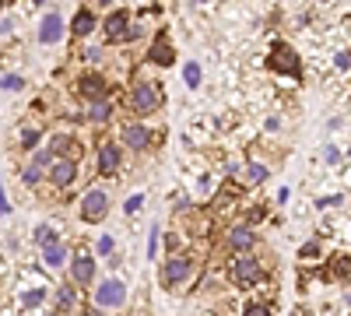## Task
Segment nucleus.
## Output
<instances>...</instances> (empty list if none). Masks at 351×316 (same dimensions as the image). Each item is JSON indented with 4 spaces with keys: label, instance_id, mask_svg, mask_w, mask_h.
I'll return each mask as SVG.
<instances>
[{
    "label": "nucleus",
    "instance_id": "nucleus-22",
    "mask_svg": "<svg viewBox=\"0 0 351 316\" xmlns=\"http://www.w3.org/2000/svg\"><path fill=\"white\" fill-rule=\"evenodd\" d=\"M67 260H71V246L64 239L49 250H43V271H60V267H67Z\"/></svg>",
    "mask_w": 351,
    "mask_h": 316
},
{
    "label": "nucleus",
    "instance_id": "nucleus-38",
    "mask_svg": "<svg viewBox=\"0 0 351 316\" xmlns=\"http://www.w3.org/2000/svg\"><path fill=\"white\" fill-rule=\"evenodd\" d=\"M141 36H144V21H137V18H134V21H130V28H127V39H123V46H127V42H137Z\"/></svg>",
    "mask_w": 351,
    "mask_h": 316
},
{
    "label": "nucleus",
    "instance_id": "nucleus-37",
    "mask_svg": "<svg viewBox=\"0 0 351 316\" xmlns=\"http://www.w3.org/2000/svg\"><path fill=\"white\" fill-rule=\"evenodd\" d=\"M162 246V225H152V236H148V256H158Z\"/></svg>",
    "mask_w": 351,
    "mask_h": 316
},
{
    "label": "nucleus",
    "instance_id": "nucleus-4",
    "mask_svg": "<svg viewBox=\"0 0 351 316\" xmlns=\"http://www.w3.org/2000/svg\"><path fill=\"white\" fill-rule=\"evenodd\" d=\"M74 95H77L84 106L106 102V99H112V81H109L102 71H84V74H77V81H74Z\"/></svg>",
    "mask_w": 351,
    "mask_h": 316
},
{
    "label": "nucleus",
    "instance_id": "nucleus-18",
    "mask_svg": "<svg viewBox=\"0 0 351 316\" xmlns=\"http://www.w3.org/2000/svg\"><path fill=\"white\" fill-rule=\"evenodd\" d=\"M95 25H99V11H95V8H81V11L74 14V21H71V36H74L77 42H84L88 36L95 32Z\"/></svg>",
    "mask_w": 351,
    "mask_h": 316
},
{
    "label": "nucleus",
    "instance_id": "nucleus-13",
    "mask_svg": "<svg viewBox=\"0 0 351 316\" xmlns=\"http://www.w3.org/2000/svg\"><path fill=\"white\" fill-rule=\"evenodd\" d=\"M53 309L64 313V316H81V313H84V295H81L77 284H71V281L56 284V292H53Z\"/></svg>",
    "mask_w": 351,
    "mask_h": 316
},
{
    "label": "nucleus",
    "instance_id": "nucleus-31",
    "mask_svg": "<svg viewBox=\"0 0 351 316\" xmlns=\"http://www.w3.org/2000/svg\"><path fill=\"white\" fill-rule=\"evenodd\" d=\"M299 260H302V264H316V260H319V243H316V239H309V243L299 246Z\"/></svg>",
    "mask_w": 351,
    "mask_h": 316
},
{
    "label": "nucleus",
    "instance_id": "nucleus-35",
    "mask_svg": "<svg viewBox=\"0 0 351 316\" xmlns=\"http://www.w3.org/2000/svg\"><path fill=\"white\" fill-rule=\"evenodd\" d=\"M99 56H102V49H95V46H81L77 60H81V64H88V67H95V64H99Z\"/></svg>",
    "mask_w": 351,
    "mask_h": 316
},
{
    "label": "nucleus",
    "instance_id": "nucleus-14",
    "mask_svg": "<svg viewBox=\"0 0 351 316\" xmlns=\"http://www.w3.org/2000/svg\"><path fill=\"white\" fill-rule=\"evenodd\" d=\"M130 21H134V14H130L127 8H116V11L106 14V21H102V39H106L109 46H123Z\"/></svg>",
    "mask_w": 351,
    "mask_h": 316
},
{
    "label": "nucleus",
    "instance_id": "nucleus-41",
    "mask_svg": "<svg viewBox=\"0 0 351 316\" xmlns=\"http://www.w3.org/2000/svg\"><path fill=\"white\" fill-rule=\"evenodd\" d=\"M4 215H11V200L4 197V186H0V218H4Z\"/></svg>",
    "mask_w": 351,
    "mask_h": 316
},
{
    "label": "nucleus",
    "instance_id": "nucleus-24",
    "mask_svg": "<svg viewBox=\"0 0 351 316\" xmlns=\"http://www.w3.org/2000/svg\"><path fill=\"white\" fill-rule=\"evenodd\" d=\"M32 243L39 246V253H43V250H49V246H56V243H60V225H53V221H43V225H36Z\"/></svg>",
    "mask_w": 351,
    "mask_h": 316
},
{
    "label": "nucleus",
    "instance_id": "nucleus-17",
    "mask_svg": "<svg viewBox=\"0 0 351 316\" xmlns=\"http://www.w3.org/2000/svg\"><path fill=\"white\" fill-rule=\"evenodd\" d=\"M64 32H67V28H64V18L56 14V11H46L43 21H39V36H36V39H39L43 46H56V42L64 39Z\"/></svg>",
    "mask_w": 351,
    "mask_h": 316
},
{
    "label": "nucleus",
    "instance_id": "nucleus-47",
    "mask_svg": "<svg viewBox=\"0 0 351 316\" xmlns=\"http://www.w3.org/2000/svg\"><path fill=\"white\" fill-rule=\"evenodd\" d=\"M348 316H351V313H348Z\"/></svg>",
    "mask_w": 351,
    "mask_h": 316
},
{
    "label": "nucleus",
    "instance_id": "nucleus-46",
    "mask_svg": "<svg viewBox=\"0 0 351 316\" xmlns=\"http://www.w3.org/2000/svg\"><path fill=\"white\" fill-rule=\"evenodd\" d=\"M130 316H152V313H130Z\"/></svg>",
    "mask_w": 351,
    "mask_h": 316
},
{
    "label": "nucleus",
    "instance_id": "nucleus-45",
    "mask_svg": "<svg viewBox=\"0 0 351 316\" xmlns=\"http://www.w3.org/2000/svg\"><path fill=\"white\" fill-rule=\"evenodd\" d=\"M81 316H106V313H102V309H95V306H92V309H84V313H81Z\"/></svg>",
    "mask_w": 351,
    "mask_h": 316
},
{
    "label": "nucleus",
    "instance_id": "nucleus-2",
    "mask_svg": "<svg viewBox=\"0 0 351 316\" xmlns=\"http://www.w3.org/2000/svg\"><path fill=\"white\" fill-rule=\"evenodd\" d=\"M197 274H200V260L190 250V253H180V256H165L162 271H158V281H162L165 292H183Z\"/></svg>",
    "mask_w": 351,
    "mask_h": 316
},
{
    "label": "nucleus",
    "instance_id": "nucleus-1",
    "mask_svg": "<svg viewBox=\"0 0 351 316\" xmlns=\"http://www.w3.org/2000/svg\"><path fill=\"white\" fill-rule=\"evenodd\" d=\"M127 106H130L134 117H155V112L165 109V88L158 81L134 77L130 88H127Z\"/></svg>",
    "mask_w": 351,
    "mask_h": 316
},
{
    "label": "nucleus",
    "instance_id": "nucleus-15",
    "mask_svg": "<svg viewBox=\"0 0 351 316\" xmlns=\"http://www.w3.org/2000/svg\"><path fill=\"white\" fill-rule=\"evenodd\" d=\"M144 60L155 64V67H172V64H176V46H172V39H169V28H158V32H155L148 53H144Z\"/></svg>",
    "mask_w": 351,
    "mask_h": 316
},
{
    "label": "nucleus",
    "instance_id": "nucleus-36",
    "mask_svg": "<svg viewBox=\"0 0 351 316\" xmlns=\"http://www.w3.org/2000/svg\"><path fill=\"white\" fill-rule=\"evenodd\" d=\"M144 200H148V197H144V190L130 193V197H127V204H123V211H127V215H137V211L144 208Z\"/></svg>",
    "mask_w": 351,
    "mask_h": 316
},
{
    "label": "nucleus",
    "instance_id": "nucleus-7",
    "mask_svg": "<svg viewBox=\"0 0 351 316\" xmlns=\"http://www.w3.org/2000/svg\"><path fill=\"white\" fill-rule=\"evenodd\" d=\"M158 137H162V134L148 130L141 120H130V123L120 127V148H130V151L144 155V151H155V148H158Z\"/></svg>",
    "mask_w": 351,
    "mask_h": 316
},
{
    "label": "nucleus",
    "instance_id": "nucleus-8",
    "mask_svg": "<svg viewBox=\"0 0 351 316\" xmlns=\"http://www.w3.org/2000/svg\"><path fill=\"white\" fill-rule=\"evenodd\" d=\"M77 200H81L77 215H81L84 225H102V221L109 218V193H106V190L92 186V190H84Z\"/></svg>",
    "mask_w": 351,
    "mask_h": 316
},
{
    "label": "nucleus",
    "instance_id": "nucleus-19",
    "mask_svg": "<svg viewBox=\"0 0 351 316\" xmlns=\"http://www.w3.org/2000/svg\"><path fill=\"white\" fill-rule=\"evenodd\" d=\"M215 134H218L215 130V117H197L186 127V145H211Z\"/></svg>",
    "mask_w": 351,
    "mask_h": 316
},
{
    "label": "nucleus",
    "instance_id": "nucleus-34",
    "mask_svg": "<svg viewBox=\"0 0 351 316\" xmlns=\"http://www.w3.org/2000/svg\"><path fill=\"white\" fill-rule=\"evenodd\" d=\"M112 253H116V239H112V236H99V243H95V256H106V260H109Z\"/></svg>",
    "mask_w": 351,
    "mask_h": 316
},
{
    "label": "nucleus",
    "instance_id": "nucleus-27",
    "mask_svg": "<svg viewBox=\"0 0 351 316\" xmlns=\"http://www.w3.org/2000/svg\"><path fill=\"white\" fill-rule=\"evenodd\" d=\"M43 127H21V134H18V145L25 148V151H39L43 145Z\"/></svg>",
    "mask_w": 351,
    "mask_h": 316
},
{
    "label": "nucleus",
    "instance_id": "nucleus-20",
    "mask_svg": "<svg viewBox=\"0 0 351 316\" xmlns=\"http://www.w3.org/2000/svg\"><path fill=\"white\" fill-rule=\"evenodd\" d=\"M46 289L49 292V278L43 267H18V292H36Z\"/></svg>",
    "mask_w": 351,
    "mask_h": 316
},
{
    "label": "nucleus",
    "instance_id": "nucleus-32",
    "mask_svg": "<svg viewBox=\"0 0 351 316\" xmlns=\"http://www.w3.org/2000/svg\"><path fill=\"white\" fill-rule=\"evenodd\" d=\"M0 88H4V92H21L25 88V77L21 74H0Z\"/></svg>",
    "mask_w": 351,
    "mask_h": 316
},
{
    "label": "nucleus",
    "instance_id": "nucleus-43",
    "mask_svg": "<svg viewBox=\"0 0 351 316\" xmlns=\"http://www.w3.org/2000/svg\"><path fill=\"white\" fill-rule=\"evenodd\" d=\"M327 162H341V151H337V148H334V145H330V148H327Z\"/></svg>",
    "mask_w": 351,
    "mask_h": 316
},
{
    "label": "nucleus",
    "instance_id": "nucleus-28",
    "mask_svg": "<svg viewBox=\"0 0 351 316\" xmlns=\"http://www.w3.org/2000/svg\"><path fill=\"white\" fill-rule=\"evenodd\" d=\"M183 81H186V88H190V92H197V88H200V81H204V67H200L197 60H190V64L183 67Z\"/></svg>",
    "mask_w": 351,
    "mask_h": 316
},
{
    "label": "nucleus",
    "instance_id": "nucleus-5",
    "mask_svg": "<svg viewBox=\"0 0 351 316\" xmlns=\"http://www.w3.org/2000/svg\"><path fill=\"white\" fill-rule=\"evenodd\" d=\"M92 299H95V309H102V313H109V309H123V306H127V299H130L127 281H123L120 274H109L106 281H99V284H95Z\"/></svg>",
    "mask_w": 351,
    "mask_h": 316
},
{
    "label": "nucleus",
    "instance_id": "nucleus-26",
    "mask_svg": "<svg viewBox=\"0 0 351 316\" xmlns=\"http://www.w3.org/2000/svg\"><path fill=\"white\" fill-rule=\"evenodd\" d=\"M84 109H88V117H84V120H92V123H109V120H112V112H116V99L92 102V106H84Z\"/></svg>",
    "mask_w": 351,
    "mask_h": 316
},
{
    "label": "nucleus",
    "instance_id": "nucleus-23",
    "mask_svg": "<svg viewBox=\"0 0 351 316\" xmlns=\"http://www.w3.org/2000/svg\"><path fill=\"white\" fill-rule=\"evenodd\" d=\"M327 278L337 281V284L351 281V256L348 253H334L330 256V260H327Z\"/></svg>",
    "mask_w": 351,
    "mask_h": 316
},
{
    "label": "nucleus",
    "instance_id": "nucleus-42",
    "mask_svg": "<svg viewBox=\"0 0 351 316\" xmlns=\"http://www.w3.org/2000/svg\"><path fill=\"white\" fill-rule=\"evenodd\" d=\"M11 28H14L11 18H0V36H11Z\"/></svg>",
    "mask_w": 351,
    "mask_h": 316
},
{
    "label": "nucleus",
    "instance_id": "nucleus-11",
    "mask_svg": "<svg viewBox=\"0 0 351 316\" xmlns=\"http://www.w3.org/2000/svg\"><path fill=\"white\" fill-rule=\"evenodd\" d=\"M46 148L56 155V158H67V162H81L84 155V141L77 134H67V130H56L49 141H46Z\"/></svg>",
    "mask_w": 351,
    "mask_h": 316
},
{
    "label": "nucleus",
    "instance_id": "nucleus-3",
    "mask_svg": "<svg viewBox=\"0 0 351 316\" xmlns=\"http://www.w3.org/2000/svg\"><path fill=\"white\" fill-rule=\"evenodd\" d=\"M228 281L236 284L239 292H256L263 281H267V274H263V264H260V256L256 253H239V256H232L228 267H225Z\"/></svg>",
    "mask_w": 351,
    "mask_h": 316
},
{
    "label": "nucleus",
    "instance_id": "nucleus-30",
    "mask_svg": "<svg viewBox=\"0 0 351 316\" xmlns=\"http://www.w3.org/2000/svg\"><path fill=\"white\" fill-rule=\"evenodd\" d=\"M243 316H274V313H271V302L267 299H250L243 306Z\"/></svg>",
    "mask_w": 351,
    "mask_h": 316
},
{
    "label": "nucleus",
    "instance_id": "nucleus-29",
    "mask_svg": "<svg viewBox=\"0 0 351 316\" xmlns=\"http://www.w3.org/2000/svg\"><path fill=\"white\" fill-rule=\"evenodd\" d=\"M46 180V169H39V165H32V162H28L25 169H21V183L28 186V190H32V186H39Z\"/></svg>",
    "mask_w": 351,
    "mask_h": 316
},
{
    "label": "nucleus",
    "instance_id": "nucleus-39",
    "mask_svg": "<svg viewBox=\"0 0 351 316\" xmlns=\"http://www.w3.org/2000/svg\"><path fill=\"white\" fill-rule=\"evenodd\" d=\"M334 67H337V71H348V67H351V49H341V53L334 56Z\"/></svg>",
    "mask_w": 351,
    "mask_h": 316
},
{
    "label": "nucleus",
    "instance_id": "nucleus-9",
    "mask_svg": "<svg viewBox=\"0 0 351 316\" xmlns=\"http://www.w3.org/2000/svg\"><path fill=\"white\" fill-rule=\"evenodd\" d=\"M67 267H71V284H77V289H84V284H95L99 264H95V253H92V250H84V246L71 250Z\"/></svg>",
    "mask_w": 351,
    "mask_h": 316
},
{
    "label": "nucleus",
    "instance_id": "nucleus-6",
    "mask_svg": "<svg viewBox=\"0 0 351 316\" xmlns=\"http://www.w3.org/2000/svg\"><path fill=\"white\" fill-rule=\"evenodd\" d=\"M267 67L281 77H291V81H299L302 77V56L291 49L288 42H274L271 53H267Z\"/></svg>",
    "mask_w": 351,
    "mask_h": 316
},
{
    "label": "nucleus",
    "instance_id": "nucleus-33",
    "mask_svg": "<svg viewBox=\"0 0 351 316\" xmlns=\"http://www.w3.org/2000/svg\"><path fill=\"white\" fill-rule=\"evenodd\" d=\"M28 162H32V165H39V169H46V172H49V165L56 162V155H53L49 148H39V151H32V158H28Z\"/></svg>",
    "mask_w": 351,
    "mask_h": 316
},
{
    "label": "nucleus",
    "instance_id": "nucleus-10",
    "mask_svg": "<svg viewBox=\"0 0 351 316\" xmlns=\"http://www.w3.org/2000/svg\"><path fill=\"white\" fill-rule=\"evenodd\" d=\"M221 246H225L232 256L253 253V250H256V228L246 225V221H232V225L225 228V236H221Z\"/></svg>",
    "mask_w": 351,
    "mask_h": 316
},
{
    "label": "nucleus",
    "instance_id": "nucleus-40",
    "mask_svg": "<svg viewBox=\"0 0 351 316\" xmlns=\"http://www.w3.org/2000/svg\"><path fill=\"white\" fill-rule=\"evenodd\" d=\"M106 267H109V274H112V271H120V267H123V256H120V253H112L109 260H106Z\"/></svg>",
    "mask_w": 351,
    "mask_h": 316
},
{
    "label": "nucleus",
    "instance_id": "nucleus-16",
    "mask_svg": "<svg viewBox=\"0 0 351 316\" xmlns=\"http://www.w3.org/2000/svg\"><path fill=\"white\" fill-rule=\"evenodd\" d=\"M46 180H49L53 190H67V186H74V180H77V162L56 158V162L49 165V172H46Z\"/></svg>",
    "mask_w": 351,
    "mask_h": 316
},
{
    "label": "nucleus",
    "instance_id": "nucleus-25",
    "mask_svg": "<svg viewBox=\"0 0 351 316\" xmlns=\"http://www.w3.org/2000/svg\"><path fill=\"white\" fill-rule=\"evenodd\" d=\"M162 250L165 256H180V253H190V236H183L180 228H169L162 236Z\"/></svg>",
    "mask_w": 351,
    "mask_h": 316
},
{
    "label": "nucleus",
    "instance_id": "nucleus-12",
    "mask_svg": "<svg viewBox=\"0 0 351 316\" xmlns=\"http://www.w3.org/2000/svg\"><path fill=\"white\" fill-rule=\"evenodd\" d=\"M120 165H123V148H120V141L106 137L102 145H99V158H95L99 176H102V180H112L116 172H120Z\"/></svg>",
    "mask_w": 351,
    "mask_h": 316
},
{
    "label": "nucleus",
    "instance_id": "nucleus-44",
    "mask_svg": "<svg viewBox=\"0 0 351 316\" xmlns=\"http://www.w3.org/2000/svg\"><path fill=\"white\" fill-rule=\"evenodd\" d=\"M263 127H267V130H271V134H274V130H278V127H281V120H278V117H271V120H267V123H263Z\"/></svg>",
    "mask_w": 351,
    "mask_h": 316
},
{
    "label": "nucleus",
    "instance_id": "nucleus-21",
    "mask_svg": "<svg viewBox=\"0 0 351 316\" xmlns=\"http://www.w3.org/2000/svg\"><path fill=\"white\" fill-rule=\"evenodd\" d=\"M267 172H271V169L263 165V162H253V158H250V162L239 165V183H243V186H263V183H267Z\"/></svg>",
    "mask_w": 351,
    "mask_h": 316
}]
</instances>
